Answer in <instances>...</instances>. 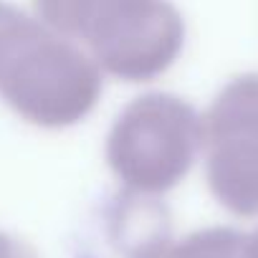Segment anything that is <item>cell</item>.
<instances>
[{
	"label": "cell",
	"instance_id": "1",
	"mask_svg": "<svg viewBox=\"0 0 258 258\" xmlns=\"http://www.w3.org/2000/svg\"><path fill=\"white\" fill-rule=\"evenodd\" d=\"M243 258H258V235H255V240L250 243V248H248V253Z\"/></svg>",
	"mask_w": 258,
	"mask_h": 258
}]
</instances>
